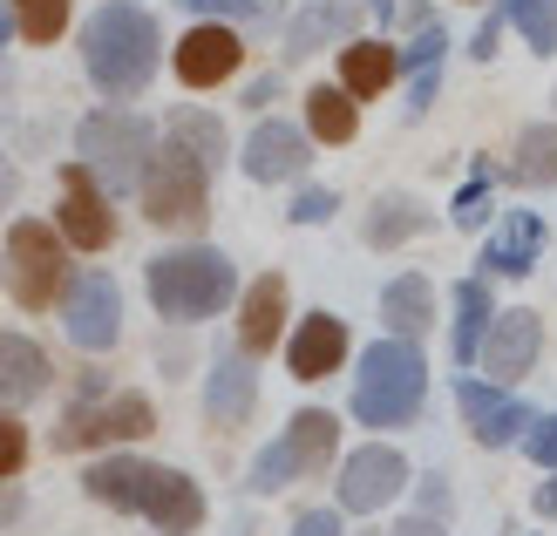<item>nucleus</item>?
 Segmentation results:
<instances>
[{"mask_svg":"<svg viewBox=\"0 0 557 536\" xmlns=\"http://www.w3.org/2000/svg\"><path fill=\"white\" fill-rule=\"evenodd\" d=\"M75 150H82V171H89L102 190H144V171L157 157V136L144 116H129V109H96V116H82L75 129Z\"/></svg>","mask_w":557,"mask_h":536,"instance_id":"20e7f679","label":"nucleus"},{"mask_svg":"<svg viewBox=\"0 0 557 536\" xmlns=\"http://www.w3.org/2000/svg\"><path fill=\"white\" fill-rule=\"evenodd\" d=\"M8 35H14V14H8V8H0V48H8Z\"/></svg>","mask_w":557,"mask_h":536,"instance_id":"a18cd8bd","label":"nucleus"},{"mask_svg":"<svg viewBox=\"0 0 557 536\" xmlns=\"http://www.w3.org/2000/svg\"><path fill=\"white\" fill-rule=\"evenodd\" d=\"M422 224H429V211L422 204H414V197H381V204H374V217H368V245H401V238H414V232H422Z\"/></svg>","mask_w":557,"mask_h":536,"instance_id":"cd10ccee","label":"nucleus"},{"mask_svg":"<svg viewBox=\"0 0 557 536\" xmlns=\"http://www.w3.org/2000/svg\"><path fill=\"white\" fill-rule=\"evenodd\" d=\"M483 217H490V190H483V171H476V184L456 197V224H483Z\"/></svg>","mask_w":557,"mask_h":536,"instance_id":"c9c22d12","label":"nucleus"},{"mask_svg":"<svg viewBox=\"0 0 557 536\" xmlns=\"http://www.w3.org/2000/svg\"><path fill=\"white\" fill-rule=\"evenodd\" d=\"M490 320H496V313H490V292L476 286V278H462V286H456V360H462V366L483 353Z\"/></svg>","mask_w":557,"mask_h":536,"instance_id":"a878e982","label":"nucleus"},{"mask_svg":"<svg viewBox=\"0 0 557 536\" xmlns=\"http://www.w3.org/2000/svg\"><path fill=\"white\" fill-rule=\"evenodd\" d=\"M14 516H21V489L0 483V523H14Z\"/></svg>","mask_w":557,"mask_h":536,"instance_id":"79ce46f5","label":"nucleus"},{"mask_svg":"<svg viewBox=\"0 0 557 536\" xmlns=\"http://www.w3.org/2000/svg\"><path fill=\"white\" fill-rule=\"evenodd\" d=\"M306 136L293 129V123H259L252 136H245V177L252 184H286V177H299L306 171Z\"/></svg>","mask_w":557,"mask_h":536,"instance_id":"dca6fc26","label":"nucleus"},{"mask_svg":"<svg viewBox=\"0 0 557 536\" xmlns=\"http://www.w3.org/2000/svg\"><path fill=\"white\" fill-rule=\"evenodd\" d=\"M27 462V428H21V421H8V414H0V483H8V475Z\"/></svg>","mask_w":557,"mask_h":536,"instance_id":"473e14b6","label":"nucleus"},{"mask_svg":"<svg viewBox=\"0 0 557 536\" xmlns=\"http://www.w3.org/2000/svg\"><path fill=\"white\" fill-rule=\"evenodd\" d=\"M190 14H225V27L232 21H272L278 14V0H184Z\"/></svg>","mask_w":557,"mask_h":536,"instance_id":"2f4dec72","label":"nucleus"},{"mask_svg":"<svg viewBox=\"0 0 557 536\" xmlns=\"http://www.w3.org/2000/svg\"><path fill=\"white\" fill-rule=\"evenodd\" d=\"M238 35L225 21H205V27H190V35L177 41V75L190 82V89H218V82H232L238 68Z\"/></svg>","mask_w":557,"mask_h":536,"instance_id":"2eb2a0df","label":"nucleus"},{"mask_svg":"<svg viewBox=\"0 0 557 536\" xmlns=\"http://www.w3.org/2000/svg\"><path fill=\"white\" fill-rule=\"evenodd\" d=\"M157 21L144 8H129V0H109V8L89 14V27H82V62H89V82L123 102V96H144L150 75H157Z\"/></svg>","mask_w":557,"mask_h":536,"instance_id":"f257e3e1","label":"nucleus"},{"mask_svg":"<svg viewBox=\"0 0 557 536\" xmlns=\"http://www.w3.org/2000/svg\"><path fill=\"white\" fill-rule=\"evenodd\" d=\"M537 510H544V516H557V469H550V483L537 489Z\"/></svg>","mask_w":557,"mask_h":536,"instance_id":"c03bdc74","label":"nucleus"},{"mask_svg":"<svg viewBox=\"0 0 557 536\" xmlns=\"http://www.w3.org/2000/svg\"><path fill=\"white\" fill-rule=\"evenodd\" d=\"M354 14H360V0H313L293 27H286V62H299V54H320L341 27H354Z\"/></svg>","mask_w":557,"mask_h":536,"instance_id":"b1692460","label":"nucleus"},{"mask_svg":"<svg viewBox=\"0 0 557 536\" xmlns=\"http://www.w3.org/2000/svg\"><path fill=\"white\" fill-rule=\"evenodd\" d=\"M48 387V353L27 333H0V408H27Z\"/></svg>","mask_w":557,"mask_h":536,"instance_id":"6ab92c4d","label":"nucleus"},{"mask_svg":"<svg viewBox=\"0 0 557 536\" xmlns=\"http://www.w3.org/2000/svg\"><path fill=\"white\" fill-rule=\"evenodd\" d=\"M14 204V163H8V150H0V211Z\"/></svg>","mask_w":557,"mask_h":536,"instance_id":"37998d69","label":"nucleus"},{"mask_svg":"<svg viewBox=\"0 0 557 536\" xmlns=\"http://www.w3.org/2000/svg\"><path fill=\"white\" fill-rule=\"evenodd\" d=\"M293 536H341V516H333V510H306L293 523Z\"/></svg>","mask_w":557,"mask_h":536,"instance_id":"4c0bfd02","label":"nucleus"},{"mask_svg":"<svg viewBox=\"0 0 557 536\" xmlns=\"http://www.w3.org/2000/svg\"><path fill=\"white\" fill-rule=\"evenodd\" d=\"M211 197V171L184 144H163L144 171V217L150 224H198Z\"/></svg>","mask_w":557,"mask_h":536,"instance_id":"0eeeda50","label":"nucleus"},{"mask_svg":"<svg viewBox=\"0 0 557 536\" xmlns=\"http://www.w3.org/2000/svg\"><path fill=\"white\" fill-rule=\"evenodd\" d=\"M496 35H504V21H483L476 41H469V54H483V62H490V54H496Z\"/></svg>","mask_w":557,"mask_h":536,"instance_id":"58836bf2","label":"nucleus"},{"mask_svg":"<svg viewBox=\"0 0 557 536\" xmlns=\"http://www.w3.org/2000/svg\"><path fill=\"white\" fill-rule=\"evenodd\" d=\"M171 144H184V150H190V157H198L205 171H211V163L225 157V129H218V123L205 116V109H177V116H171Z\"/></svg>","mask_w":557,"mask_h":536,"instance_id":"c85d7f7f","label":"nucleus"},{"mask_svg":"<svg viewBox=\"0 0 557 536\" xmlns=\"http://www.w3.org/2000/svg\"><path fill=\"white\" fill-rule=\"evenodd\" d=\"M8 265H14V299L21 306H54L69 286V259H62V238L48 224L21 217L14 238H8Z\"/></svg>","mask_w":557,"mask_h":536,"instance_id":"6e6552de","label":"nucleus"},{"mask_svg":"<svg viewBox=\"0 0 557 536\" xmlns=\"http://www.w3.org/2000/svg\"><path fill=\"white\" fill-rule=\"evenodd\" d=\"M54 217H62V238L82 245V251H102L109 238H116L109 197H102V184L82 171V163H75V171H62V211H54Z\"/></svg>","mask_w":557,"mask_h":536,"instance_id":"ddd939ff","label":"nucleus"},{"mask_svg":"<svg viewBox=\"0 0 557 536\" xmlns=\"http://www.w3.org/2000/svg\"><path fill=\"white\" fill-rule=\"evenodd\" d=\"M306 123H313V136H320V144H354V129H360V109H354V96L341 89V82H326V89H313V96H306Z\"/></svg>","mask_w":557,"mask_h":536,"instance_id":"393cba45","label":"nucleus"},{"mask_svg":"<svg viewBox=\"0 0 557 536\" xmlns=\"http://www.w3.org/2000/svg\"><path fill=\"white\" fill-rule=\"evenodd\" d=\"M341 360H347V320H333V313L299 320V333L286 340V366H293L299 381H326V374H341Z\"/></svg>","mask_w":557,"mask_h":536,"instance_id":"f3484780","label":"nucleus"},{"mask_svg":"<svg viewBox=\"0 0 557 536\" xmlns=\"http://www.w3.org/2000/svg\"><path fill=\"white\" fill-rule=\"evenodd\" d=\"M537 251H544V217H531V211H504V232L490 238L483 265L504 272V278H523V272L537 265Z\"/></svg>","mask_w":557,"mask_h":536,"instance_id":"4be33fe9","label":"nucleus"},{"mask_svg":"<svg viewBox=\"0 0 557 536\" xmlns=\"http://www.w3.org/2000/svg\"><path fill=\"white\" fill-rule=\"evenodd\" d=\"M401 489H408V462L395 448H381V441L354 448L341 462V510H354V516H374L381 502H395Z\"/></svg>","mask_w":557,"mask_h":536,"instance_id":"9b49d317","label":"nucleus"},{"mask_svg":"<svg viewBox=\"0 0 557 536\" xmlns=\"http://www.w3.org/2000/svg\"><path fill=\"white\" fill-rule=\"evenodd\" d=\"M278 333H286V278H259L252 292H245V313H238V340H245V360L252 353H272Z\"/></svg>","mask_w":557,"mask_h":536,"instance_id":"aec40b11","label":"nucleus"},{"mask_svg":"<svg viewBox=\"0 0 557 536\" xmlns=\"http://www.w3.org/2000/svg\"><path fill=\"white\" fill-rule=\"evenodd\" d=\"M517 184H557V123H531L517 136V163H510Z\"/></svg>","mask_w":557,"mask_h":536,"instance_id":"bb28decb","label":"nucleus"},{"mask_svg":"<svg viewBox=\"0 0 557 536\" xmlns=\"http://www.w3.org/2000/svg\"><path fill=\"white\" fill-rule=\"evenodd\" d=\"M442 502H449L442 496V475H422V516H442Z\"/></svg>","mask_w":557,"mask_h":536,"instance_id":"ea45409f","label":"nucleus"},{"mask_svg":"<svg viewBox=\"0 0 557 536\" xmlns=\"http://www.w3.org/2000/svg\"><path fill=\"white\" fill-rule=\"evenodd\" d=\"M333 211H341V197H333V190H299V197H293V217H299V224H326Z\"/></svg>","mask_w":557,"mask_h":536,"instance_id":"f704fd0d","label":"nucleus"},{"mask_svg":"<svg viewBox=\"0 0 557 536\" xmlns=\"http://www.w3.org/2000/svg\"><path fill=\"white\" fill-rule=\"evenodd\" d=\"M333 448H341V421H333L326 408L293 414V428L278 435L272 448H259V462H252V489H259V496H272V489L299 483V475H313V469H326V462H333Z\"/></svg>","mask_w":557,"mask_h":536,"instance_id":"423d86ee","label":"nucleus"},{"mask_svg":"<svg viewBox=\"0 0 557 536\" xmlns=\"http://www.w3.org/2000/svg\"><path fill=\"white\" fill-rule=\"evenodd\" d=\"M381 313H387V340H414V333H429V320H435V286H429L422 272L387 278Z\"/></svg>","mask_w":557,"mask_h":536,"instance_id":"412c9836","label":"nucleus"},{"mask_svg":"<svg viewBox=\"0 0 557 536\" xmlns=\"http://www.w3.org/2000/svg\"><path fill=\"white\" fill-rule=\"evenodd\" d=\"M387 536H442V529H435V516H408V523H395Z\"/></svg>","mask_w":557,"mask_h":536,"instance_id":"a19ab883","label":"nucleus"},{"mask_svg":"<svg viewBox=\"0 0 557 536\" xmlns=\"http://www.w3.org/2000/svg\"><path fill=\"white\" fill-rule=\"evenodd\" d=\"M136 516H150L163 536H190L205 523V496L184 469H157L144 462V489H136Z\"/></svg>","mask_w":557,"mask_h":536,"instance_id":"f8f14e48","label":"nucleus"},{"mask_svg":"<svg viewBox=\"0 0 557 536\" xmlns=\"http://www.w3.org/2000/svg\"><path fill=\"white\" fill-rule=\"evenodd\" d=\"M62 326H69V340L75 347H116V333H123V292H116V278L109 272H75L69 286H62Z\"/></svg>","mask_w":557,"mask_h":536,"instance_id":"1a4fd4ad","label":"nucleus"},{"mask_svg":"<svg viewBox=\"0 0 557 536\" xmlns=\"http://www.w3.org/2000/svg\"><path fill=\"white\" fill-rule=\"evenodd\" d=\"M14 21L27 41H54L69 27V0H14Z\"/></svg>","mask_w":557,"mask_h":536,"instance_id":"7c9ffc66","label":"nucleus"},{"mask_svg":"<svg viewBox=\"0 0 557 536\" xmlns=\"http://www.w3.org/2000/svg\"><path fill=\"white\" fill-rule=\"evenodd\" d=\"M395 68H401V48H387V41H347L341 48V89L354 102L381 96L387 82H395Z\"/></svg>","mask_w":557,"mask_h":536,"instance_id":"5701e85b","label":"nucleus"},{"mask_svg":"<svg viewBox=\"0 0 557 536\" xmlns=\"http://www.w3.org/2000/svg\"><path fill=\"white\" fill-rule=\"evenodd\" d=\"M422 387H429V366L414 353V340H374L354 374V414L368 428H401V421L422 414Z\"/></svg>","mask_w":557,"mask_h":536,"instance_id":"f03ea898","label":"nucleus"},{"mask_svg":"<svg viewBox=\"0 0 557 536\" xmlns=\"http://www.w3.org/2000/svg\"><path fill=\"white\" fill-rule=\"evenodd\" d=\"M435 54H442V27H422V41H414V48H401V62H414V68H435Z\"/></svg>","mask_w":557,"mask_h":536,"instance_id":"e433bc0d","label":"nucleus"},{"mask_svg":"<svg viewBox=\"0 0 557 536\" xmlns=\"http://www.w3.org/2000/svg\"><path fill=\"white\" fill-rule=\"evenodd\" d=\"M496 8H504V21L523 27V41L537 54H557V0H496Z\"/></svg>","mask_w":557,"mask_h":536,"instance_id":"c756f323","label":"nucleus"},{"mask_svg":"<svg viewBox=\"0 0 557 536\" xmlns=\"http://www.w3.org/2000/svg\"><path fill=\"white\" fill-rule=\"evenodd\" d=\"M157 428V414L144 394H102V381L89 374L82 381V401L62 414V428H54V448H89V441H144Z\"/></svg>","mask_w":557,"mask_h":536,"instance_id":"39448f33","label":"nucleus"},{"mask_svg":"<svg viewBox=\"0 0 557 536\" xmlns=\"http://www.w3.org/2000/svg\"><path fill=\"white\" fill-rule=\"evenodd\" d=\"M259 401V374H252V360H232V353H218L211 366V387H205V414H211V428H238L245 414H252Z\"/></svg>","mask_w":557,"mask_h":536,"instance_id":"a211bd4d","label":"nucleus"},{"mask_svg":"<svg viewBox=\"0 0 557 536\" xmlns=\"http://www.w3.org/2000/svg\"><path fill=\"white\" fill-rule=\"evenodd\" d=\"M537 353H544V320L531 306H510V313L490 320L476 360H483V374H496V387H510V381H523L537 366Z\"/></svg>","mask_w":557,"mask_h":536,"instance_id":"9d476101","label":"nucleus"},{"mask_svg":"<svg viewBox=\"0 0 557 536\" xmlns=\"http://www.w3.org/2000/svg\"><path fill=\"white\" fill-rule=\"evenodd\" d=\"M150 299L163 320H211L232 306V259L211 245L157 251L150 259Z\"/></svg>","mask_w":557,"mask_h":536,"instance_id":"7ed1b4c3","label":"nucleus"},{"mask_svg":"<svg viewBox=\"0 0 557 536\" xmlns=\"http://www.w3.org/2000/svg\"><path fill=\"white\" fill-rule=\"evenodd\" d=\"M456 401H462V421L476 428L483 448H504V441H517V435H531V408H523L510 387L462 381V387H456Z\"/></svg>","mask_w":557,"mask_h":536,"instance_id":"4468645a","label":"nucleus"},{"mask_svg":"<svg viewBox=\"0 0 557 536\" xmlns=\"http://www.w3.org/2000/svg\"><path fill=\"white\" fill-rule=\"evenodd\" d=\"M523 448H531V462H544V469H557V414H544V421H531V435H523Z\"/></svg>","mask_w":557,"mask_h":536,"instance_id":"72a5a7b5","label":"nucleus"}]
</instances>
